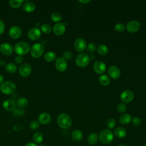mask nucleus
<instances>
[{
    "mask_svg": "<svg viewBox=\"0 0 146 146\" xmlns=\"http://www.w3.org/2000/svg\"><path fill=\"white\" fill-rule=\"evenodd\" d=\"M56 54L52 51L47 52L44 55V60L48 62H52L54 61L56 59Z\"/></svg>",
    "mask_w": 146,
    "mask_h": 146,
    "instance_id": "a878e982",
    "label": "nucleus"
},
{
    "mask_svg": "<svg viewBox=\"0 0 146 146\" xmlns=\"http://www.w3.org/2000/svg\"><path fill=\"white\" fill-rule=\"evenodd\" d=\"M108 72L110 76L113 79H118L121 75L120 70L115 66H110L108 70Z\"/></svg>",
    "mask_w": 146,
    "mask_h": 146,
    "instance_id": "f3484780",
    "label": "nucleus"
},
{
    "mask_svg": "<svg viewBox=\"0 0 146 146\" xmlns=\"http://www.w3.org/2000/svg\"><path fill=\"white\" fill-rule=\"evenodd\" d=\"M0 90L5 94H11L14 92L16 90L15 84L11 81L3 82L0 87Z\"/></svg>",
    "mask_w": 146,
    "mask_h": 146,
    "instance_id": "20e7f679",
    "label": "nucleus"
},
{
    "mask_svg": "<svg viewBox=\"0 0 146 146\" xmlns=\"http://www.w3.org/2000/svg\"><path fill=\"white\" fill-rule=\"evenodd\" d=\"M83 137V132L79 129L74 130L71 134V138L74 141H80Z\"/></svg>",
    "mask_w": 146,
    "mask_h": 146,
    "instance_id": "412c9836",
    "label": "nucleus"
},
{
    "mask_svg": "<svg viewBox=\"0 0 146 146\" xmlns=\"http://www.w3.org/2000/svg\"><path fill=\"white\" fill-rule=\"evenodd\" d=\"M39 146H46L44 144H40Z\"/></svg>",
    "mask_w": 146,
    "mask_h": 146,
    "instance_id": "3c124183",
    "label": "nucleus"
},
{
    "mask_svg": "<svg viewBox=\"0 0 146 146\" xmlns=\"http://www.w3.org/2000/svg\"><path fill=\"white\" fill-rule=\"evenodd\" d=\"M9 36L13 39L19 38L22 34L21 29L17 26H13L9 30Z\"/></svg>",
    "mask_w": 146,
    "mask_h": 146,
    "instance_id": "4468645a",
    "label": "nucleus"
},
{
    "mask_svg": "<svg viewBox=\"0 0 146 146\" xmlns=\"http://www.w3.org/2000/svg\"><path fill=\"white\" fill-rule=\"evenodd\" d=\"M32 71V68L31 66L29 63L22 64L19 69V72L20 75L23 77L29 76Z\"/></svg>",
    "mask_w": 146,
    "mask_h": 146,
    "instance_id": "9b49d317",
    "label": "nucleus"
},
{
    "mask_svg": "<svg viewBox=\"0 0 146 146\" xmlns=\"http://www.w3.org/2000/svg\"><path fill=\"white\" fill-rule=\"evenodd\" d=\"M116 121L113 118L109 119L107 121V126L109 129H112L115 127Z\"/></svg>",
    "mask_w": 146,
    "mask_h": 146,
    "instance_id": "c9c22d12",
    "label": "nucleus"
},
{
    "mask_svg": "<svg viewBox=\"0 0 146 146\" xmlns=\"http://www.w3.org/2000/svg\"><path fill=\"white\" fill-rule=\"evenodd\" d=\"M99 81L100 83L102 85H103L104 86H108L110 84V79L106 75H103H103H101L99 76Z\"/></svg>",
    "mask_w": 146,
    "mask_h": 146,
    "instance_id": "cd10ccee",
    "label": "nucleus"
},
{
    "mask_svg": "<svg viewBox=\"0 0 146 146\" xmlns=\"http://www.w3.org/2000/svg\"><path fill=\"white\" fill-rule=\"evenodd\" d=\"M132 120V117L129 113H123L119 117V121L123 125L128 124Z\"/></svg>",
    "mask_w": 146,
    "mask_h": 146,
    "instance_id": "4be33fe9",
    "label": "nucleus"
},
{
    "mask_svg": "<svg viewBox=\"0 0 146 146\" xmlns=\"http://www.w3.org/2000/svg\"><path fill=\"white\" fill-rule=\"evenodd\" d=\"M14 114L16 116H21L25 113V111L21 108H17L14 110Z\"/></svg>",
    "mask_w": 146,
    "mask_h": 146,
    "instance_id": "ea45409f",
    "label": "nucleus"
},
{
    "mask_svg": "<svg viewBox=\"0 0 146 146\" xmlns=\"http://www.w3.org/2000/svg\"><path fill=\"white\" fill-rule=\"evenodd\" d=\"M113 133L110 129H104L100 132L99 135V139L100 142L104 144H110L113 140Z\"/></svg>",
    "mask_w": 146,
    "mask_h": 146,
    "instance_id": "f03ea898",
    "label": "nucleus"
},
{
    "mask_svg": "<svg viewBox=\"0 0 146 146\" xmlns=\"http://www.w3.org/2000/svg\"><path fill=\"white\" fill-rule=\"evenodd\" d=\"M35 5L31 2H28L25 3L23 5V10L27 13H31L35 9Z\"/></svg>",
    "mask_w": 146,
    "mask_h": 146,
    "instance_id": "b1692460",
    "label": "nucleus"
},
{
    "mask_svg": "<svg viewBox=\"0 0 146 146\" xmlns=\"http://www.w3.org/2000/svg\"><path fill=\"white\" fill-rule=\"evenodd\" d=\"M5 25L4 22L0 20V35H1L5 31Z\"/></svg>",
    "mask_w": 146,
    "mask_h": 146,
    "instance_id": "c03bdc74",
    "label": "nucleus"
},
{
    "mask_svg": "<svg viewBox=\"0 0 146 146\" xmlns=\"http://www.w3.org/2000/svg\"><path fill=\"white\" fill-rule=\"evenodd\" d=\"M97 52L100 55H106L108 52V48L105 44H101L98 46L97 48Z\"/></svg>",
    "mask_w": 146,
    "mask_h": 146,
    "instance_id": "bb28decb",
    "label": "nucleus"
},
{
    "mask_svg": "<svg viewBox=\"0 0 146 146\" xmlns=\"http://www.w3.org/2000/svg\"><path fill=\"white\" fill-rule=\"evenodd\" d=\"M23 61V58L22 55H17L15 58V62L17 64H21Z\"/></svg>",
    "mask_w": 146,
    "mask_h": 146,
    "instance_id": "37998d69",
    "label": "nucleus"
},
{
    "mask_svg": "<svg viewBox=\"0 0 146 146\" xmlns=\"http://www.w3.org/2000/svg\"><path fill=\"white\" fill-rule=\"evenodd\" d=\"M90 58L86 53H81L78 55L76 58L75 62L78 66L79 67H85L90 63Z\"/></svg>",
    "mask_w": 146,
    "mask_h": 146,
    "instance_id": "39448f33",
    "label": "nucleus"
},
{
    "mask_svg": "<svg viewBox=\"0 0 146 146\" xmlns=\"http://www.w3.org/2000/svg\"><path fill=\"white\" fill-rule=\"evenodd\" d=\"M51 18L52 21H53L54 22H60L62 20V15H60V13L55 12V13H53L51 14Z\"/></svg>",
    "mask_w": 146,
    "mask_h": 146,
    "instance_id": "473e14b6",
    "label": "nucleus"
},
{
    "mask_svg": "<svg viewBox=\"0 0 146 146\" xmlns=\"http://www.w3.org/2000/svg\"><path fill=\"white\" fill-rule=\"evenodd\" d=\"M87 49L88 52H89L90 53L94 52L95 51V50H96V45H95V44H94L93 43H89L87 46Z\"/></svg>",
    "mask_w": 146,
    "mask_h": 146,
    "instance_id": "4c0bfd02",
    "label": "nucleus"
},
{
    "mask_svg": "<svg viewBox=\"0 0 146 146\" xmlns=\"http://www.w3.org/2000/svg\"><path fill=\"white\" fill-rule=\"evenodd\" d=\"M3 108L7 111H14L15 109L16 103L13 99H7L3 103Z\"/></svg>",
    "mask_w": 146,
    "mask_h": 146,
    "instance_id": "a211bd4d",
    "label": "nucleus"
},
{
    "mask_svg": "<svg viewBox=\"0 0 146 146\" xmlns=\"http://www.w3.org/2000/svg\"><path fill=\"white\" fill-rule=\"evenodd\" d=\"M117 146H127V145H124V144H119V145H118Z\"/></svg>",
    "mask_w": 146,
    "mask_h": 146,
    "instance_id": "8fccbe9b",
    "label": "nucleus"
},
{
    "mask_svg": "<svg viewBox=\"0 0 146 146\" xmlns=\"http://www.w3.org/2000/svg\"><path fill=\"white\" fill-rule=\"evenodd\" d=\"M27 36L31 40H37L41 36V31L38 27L32 28L28 31Z\"/></svg>",
    "mask_w": 146,
    "mask_h": 146,
    "instance_id": "ddd939ff",
    "label": "nucleus"
},
{
    "mask_svg": "<svg viewBox=\"0 0 146 146\" xmlns=\"http://www.w3.org/2000/svg\"><path fill=\"white\" fill-rule=\"evenodd\" d=\"M25 146H38L36 145V144H35V143H33V142H29L28 143H27Z\"/></svg>",
    "mask_w": 146,
    "mask_h": 146,
    "instance_id": "a18cd8bd",
    "label": "nucleus"
},
{
    "mask_svg": "<svg viewBox=\"0 0 146 146\" xmlns=\"http://www.w3.org/2000/svg\"><path fill=\"white\" fill-rule=\"evenodd\" d=\"M44 52V47L43 46L39 43L34 44L31 49L30 52L32 56L35 58H38L40 57Z\"/></svg>",
    "mask_w": 146,
    "mask_h": 146,
    "instance_id": "423d86ee",
    "label": "nucleus"
},
{
    "mask_svg": "<svg viewBox=\"0 0 146 146\" xmlns=\"http://www.w3.org/2000/svg\"><path fill=\"white\" fill-rule=\"evenodd\" d=\"M39 127V123L35 120L31 121L30 124V128L32 130H35L38 129Z\"/></svg>",
    "mask_w": 146,
    "mask_h": 146,
    "instance_id": "e433bc0d",
    "label": "nucleus"
},
{
    "mask_svg": "<svg viewBox=\"0 0 146 146\" xmlns=\"http://www.w3.org/2000/svg\"><path fill=\"white\" fill-rule=\"evenodd\" d=\"M30 45L25 42H19L17 43L14 48V51L18 55H23L26 54L30 50Z\"/></svg>",
    "mask_w": 146,
    "mask_h": 146,
    "instance_id": "7ed1b4c3",
    "label": "nucleus"
},
{
    "mask_svg": "<svg viewBox=\"0 0 146 146\" xmlns=\"http://www.w3.org/2000/svg\"><path fill=\"white\" fill-rule=\"evenodd\" d=\"M66 31V26L63 23H56L53 27V32L56 35H63Z\"/></svg>",
    "mask_w": 146,
    "mask_h": 146,
    "instance_id": "dca6fc26",
    "label": "nucleus"
},
{
    "mask_svg": "<svg viewBox=\"0 0 146 146\" xmlns=\"http://www.w3.org/2000/svg\"><path fill=\"white\" fill-rule=\"evenodd\" d=\"M5 70L7 72L13 74L17 71V67L13 63H7V64H6Z\"/></svg>",
    "mask_w": 146,
    "mask_h": 146,
    "instance_id": "c85d7f7f",
    "label": "nucleus"
},
{
    "mask_svg": "<svg viewBox=\"0 0 146 146\" xmlns=\"http://www.w3.org/2000/svg\"><path fill=\"white\" fill-rule=\"evenodd\" d=\"M93 68L94 71L98 74H103L106 70V66L105 63L100 60L96 61L94 65Z\"/></svg>",
    "mask_w": 146,
    "mask_h": 146,
    "instance_id": "f8f14e48",
    "label": "nucleus"
},
{
    "mask_svg": "<svg viewBox=\"0 0 146 146\" xmlns=\"http://www.w3.org/2000/svg\"><path fill=\"white\" fill-rule=\"evenodd\" d=\"M117 110L120 113H123L127 110V106L124 103H119L117 106Z\"/></svg>",
    "mask_w": 146,
    "mask_h": 146,
    "instance_id": "72a5a7b5",
    "label": "nucleus"
},
{
    "mask_svg": "<svg viewBox=\"0 0 146 146\" xmlns=\"http://www.w3.org/2000/svg\"><path fill=\"white\" fill-rule=\"evenodd\" d=\"M28 103V100L26 98L24 97H20L17 99L16 105L18 107V108L23 109L27 106Z\"/></svg>",
    "mask_w": 146,
    "mask_h": 146,
    "instance_id": "393cba45",
    "label": "nucleus"
},
{
    "mask_svg": "<svg viewBox=\"0 0 146 146\" xmlns=\"http://www.w3.org/2000/svg\"><path fill=\"white\" fill-rule=\"evenodd\" d=\"M63 56L65 60H70L72 58V53L69 51H66L63 54Z\"/></svg>",
    "mask_w": 146,
    "mask_h": 146,
    "instance_id": "58836bf2",
    "label": "nucleus"
},
{
    "mask_svg": "<svg viewBox=\"0 0 146 146\" xmlns=\"http://www.w3.org/2000/svg\"><path fill=\"white\" fill-rule=\"evenodd\" d=\"M125 29V26L120 23H117L115 26V30L117 33H121L123 32Z\"/></svg>",
    "mask_w": 146,
    "mask_h": 146,
    "instance_id": "f704fd0d",
    "label": "nucleus"
},
{
    "mask_svg": "<svg viewBox=\"0 0 146 146\" xmlns=\"http://www.w3.org/2000/svg\"><path fill=\"white\" fill-rule=\"evenodd\" d=\"M114 135L119 139H123L127 136V131L124 128L119 127L115 129Z\"/></svg>",
    "mask_w": 146,
    "mask_h": 146,
    "instance_id": "aec40b11",
    "label": "nucleus"
},
{
    "mask_svg": "<svg viewBox=\"0 0 146 146\" xmlns=\"http://www.w3.org/2000/svg\"><path fill=\"white\" fill-rule=\"evenodd\" d=\"M134 98L133 93L128 90L123 91L120 95V99L121 101L125 103L131 102Z\"/></svg>",
    "mask_w": 146,
    "mask_h": 146,
    "instance_id": "1a4fd4ad",
    "label": "nucleus"
},
{
    "mask_svg": "<svg viewBox=\"0 0 146 146\" xmlns=\"http://www.w3.org/2000/svg\"><path fill=\"white\" fill-rule=\"evenodd\" d=\"M41 30L45 34H49L52 31V27L49 24L44 23L41 26Z\"/></svg>",
    "mask_w": 146,
    "mask_h": 146,
    "instance_id": "2f4dec72",
    "label": "nucleus"
},
{
    "mask_svg": "<svg viewBox=\"0 0 146 146\" xmlns=\"http://www.w3.org/2000/svg\"><path fill=\"white\" fill-rule=\"evenodd\" d=\"M43 139V136L40 132H35L33 135V140L35 144H40Z\"/></svg>",
    "mask_w": 146,
    "mask_h": 146,
    "instance_id": "c756f323",
    "label": "nucleus"
},
{
    "mask_svg": "<svg viewBox=\"0 0 146 146\" xmlns=\"http://www.w3.org/2000/svg\"><path fill=\"white\" fill-rule=\"evenodd\" d=\"M57 123L61 128L67 129L70 128L72 125V120L68 114L62 113L59 114L58 116Z\"/></svg>",
    "mask_w": 146,
    "mask_h": 146,
    "instance_id": "f257e3e1",
    "label": "nucleus"
},
{
    "mask_svg": "<svg viewBox=\"0 0 146 146\" xmlns=\"http://www.w3.org/2000/svg\"><path fill=\"white\" fill-rule=\"evenodd\" d=\"M0 65L2 66H4L5 65V62L3 60H0Z\"/></svg>",
    "mask_w": 146,
    "mask_h": 146,
    "instance_id": "09e8293b",
    "label": "nucleus"
},
{
    "mask_svg": "<svg viewBox=\"0 0 146 146\" xmlns=\"http://www.w3.org/2000/svg\"><path fill=\"white\" fill-rule=\"evenodd\" d=\"M132 124L133 125L137 127L140 125L141 121V119L139 117L136 116V117H134L132 119Z\"/></svg>",
    "mask_w": 146,
    "mask_h": 146,
    "instance_id": "a19ab883",
    "label": "nucleus"
},
{
    "mask_svg": "<svg viewBox=\"0 0 146 146\" xmlns=\"http://www.w3.org/2000/svg\"><path fill=\"white\" fill-rule=\"evenodd\" d=\"M98 138H99V137H98V134L96 133L92 132V133H90L89 135V136H88V138H87L88 143L91 145H95L97 143V142L98 141Z\"/></svg>",
    "mask_w": 146,
    "mask_h": 146,
    "instance_id": "5701e85b",
    "label": "nucleus"
},
{
    "mask_svg": "<svg viewBox=\"0 0 146 146\" xmlns=\"http://www.w3.org/2000/svg\"><path fill=\"white\" fill-rule=\"evenodd\" d=\"M55 67L60 72H64L67 68V63L63 57H59L55 61Z\"/></svg>",
    "mask_w": 146,
    "mask_h": 146,
    "instance_id": "6e6552de",
    "label": "nucleus"
},
{
    "mask_svg": "<svg viewBox=\"0 0 146 146\" xmlns=\"http://www.w3.org/2000/svg\"><path fill=\"white\" fill-rule=\"evenodd\" d=\"M38 119L39 123L46 125L48 124L51 121V117L49 113L47 112H43L39 114Z\"/></svg>",
    "mask_w": 146,
    "mask_h": 146,
    "instance_id": "6ab92c4d",
    "label": "nucleus"
},
{
    "mask_svg": "<svg viewBox=\"0 0 146 146\" xmlns=\"http://www.w3.org/2000/svg\"><path fill=\"white\" fill-rule=\"evenodd\" d=\"M24 128H25L24 126L21 124H17L15 125L13 127V129L17 132H20V131L23 130Z\"/></svg>",
    "mask_w": 146,
    "mask_h": 146,
    "instance_id": "79ce46f5",
    "label": "nucleus"
},
{
    "mask_svg": "<svg viewBox=\"0 0 146 146\" xmlns=\"http://www.w3.org/2000/svg\"><path fill=\"white\" fill-rule=\"evenodd\" d=\"M144 146H146V142H145V144H144Z\"/></svg>",
    "mask_w": 146,
    "mask_h": 146,
    "instance_id": "603ef678",
    "label": "nucleus"
},
{
    "mask_svg": "<svg viewBox=\"0 0 146 146\" xmlns=\"http://www.w3.org/2000/svg\"><path fill=\"white\" fill-rule=\"evenodd\" d=\"M74 47L78 52L83 51L87 47L86 40L83 38H77L74 42Z\"/></svg>",
    "mask_w": 146,
    "mask_h": 146,
    "instance_id": "9d476101",
    "label": "nucleus"
},
{
    "mask_svg": "<svg viewBox=\"0 0 146 146\" xmlns=\"http://www.w3.org/2000/svg\"><path fill=\"white\" fill-rule=\"evenodd\" d=\"M3 76L0 74V84H2L3 82Z\"/></svg>",
    "mask_w": 146,
    "mask_h": 146,
    "instance_id": "de8ad7c7",
    "label": "nucleus"
},
{
    "mask_svg": "<svg viewBox=\"0 0 146 146\" xmlns=\"http://www.w3.org/2000/svg\"><path fill=\"white\" fill-rule=\"evenodd\" d=\"M22 3H23L22 0H10L9 1V3L11 7L14 9H17L20 7L22 4Z\"/></svg>",
    "mask_w": 146,
    "mask_h": 146,
    "instance_id": "7c9ffc66",
    "label": "nucleus"
},
{
    "mask_svg": "<svg viewBox=\"0 0 146 146\" xmlns=\"http://www.w3.org/2000/svg\"><path fill=\"white\" fill-rule=\"evenodd\" d=\"M79 2L81 3H83V4H85V3H88V2H90L91 1H79Z\"/></svg>",
    "mask_w": 146,
    "mask_h": 146,
    "instance_id": "49530a36",
    "label": "nucleus"
},
{
    "mask_svg": "<svg viewBox=\"0 0 146 146\" xmlns=\"http://www.w3.org/2000/svg\"><path fill=\"white\" fill-rule=\"evenodd\" d=\"M13 46L8 43H3L0 46V51L5 55H10L13 52Z\"/></svg>",
    "mask_w": 146,
    "mask_h": 146,
    "instance_id": "2eb2a0df",
    "label": "nucleus"
},
{
    "mask_svg": "<svg viewBox=\"0 0 146 146\" xmlns=\"http://www.w3.org/2000/svg\"><path fill=\"white\" fill-rule=\"evenodd\" d=\"M140 23L136 20L131 21L126 25V30L131 33H135L138 31L140 28Z\"/></svg>",
    "mask_w": 146,
    "mask_h": 146,
    "instance_id": "0eeeda50",
    "label": "nucleus"
}]
</instances>
